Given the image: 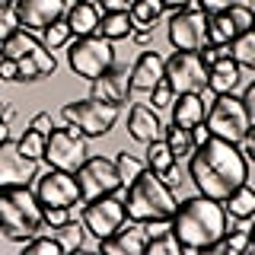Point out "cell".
Returning <instances> with one entry per match:
<instances>
[{"label":"cell","mask_w":255,"mask_h":255,"mask_svg":"<svg viewBox=\"0 0 255 255\" xmlns=\"http://www.w3.org/2000/svg\"><path fill=\"white\" fill-rule=\"evenodd\" d=\"M3 106H6V102H3V99H0V115H3Z\"/></svg>","instance_id":"cell-57"},{"label":"cell","mask_w":255,"mask_h":255,"mask_svg":"<svg viewBox=\"0 0 255 255\" xmlns=\"http://www.w3.org/2000/svg\"><path fill=\"white\" fill-rule=\"evenodd\" d=\"M163 182H166L169 188H179V185H182V175H179V169H175V166H172V169H166V172H163Z\"/></svg>","instance_id":"cell-51"},{"label":"cell","mask_w":255,"mask_h":255,"mask_svg":"<svg viewBox=\"0 0 255 255\" xmlns=\"http://www.w3.org/2000/svg\"><path fill=\"white\" fill-rule=\"evenodd\" d=\"M163 77H166V58L159 51H140L137 61L131 64V90L137 93H150Z\"/></svg>","instance_id":"cell-18"},{"label":"cell","mask_w":255,"mask_h":255,"mask_svg":"<svg viewBox=\"0 0 255 255\" xmlns=\"http://www.w3.org/2000/svg\"><path fill=\"white\" fill-rule=\"evenodd\" d=\"M223 207H227V214H230V217H236V220H249V217H255V188L249 185V182L236 185V188L227 195Z\"/></svg>","instance_id":"cell-24"},{"label":"cell","mask_w":255,"mask_h":255,"mask_svg":"<svg viewBox=\"0 0 255 255\" xmlns=\"http://www.w3.org/2000/svg\"><path fill=\"white\" fill-rule=\"evenodd\" d=\"M29 128H32V131H38V134H45V137H48V134L54 131V118L48 115V112H38V115L32 118V122H29Z\"/></svg>","instance_id":"cell-44"},{"label":"cell","mask_w":255,"mask_h":255,"mask_svg":"<svg viewBox=\"0 0 255 255\" xmlns=\"http://www.w3.org/2000/svg\"><path fill=\"white\" fill-rule=\"evenodd\" d=\"M102 6V13H112V10H131L134 0H96Z\"/></svg>","instance_id":"cell-48"},{"label":"cell","mask_w":255,"mask_h":255,"mask_svg":"<svg viewBox=\"0 0 255 255\" xmlns=\"http://www.w3.org/2000/svg\"><path fill=\"white\" fill-rule=\"evenodd\" d=\"M163 137H166V143H169V150H172L175 159H188L191 150H195V140H191L188 128L172 125V128H166V131H163Z\"/></svg>","instance_id":"cell-32"},{"label":"cell","mask_w":255,"mask_h":255,"mask_svg":"<svg viewBox=\"0 0 255 255\" xmlns=\"http://www.w3.org/2000/svg\"><path fill=\"white\" fill-rule=\"evenodd\" d=\"M230 19H233V26L239 32H246V29H252V6H246V3H236V6H230Z\"/></svg>","instance_id":"cell-42"},{"label":"cell","mask_w":255,"mask_h":255,"mask_svg":"<svg viewBox=\"0 0 255 255\" xmlns=\"http://www.w3.org/2000/svg\"><path fill=\"white\" fill-rule=\"evenodd\" d=\"M6 137H10V125H6L3 118H0V143H3Z\"/></svg>","instance_id":"cell-54"},{"label":"cell","mask_w":255,"mask_h":255,"mask_svg":"<svg viewBox=\"0 0 255 255\" xmlns=\"http://www.w3.org/2000/svg\"><path fill=\"white\" fill-rule=\"evenodd\" d=\"M3 3H13V6H16V3H19V0H3Z\"/></svg>","instance_id":"cell-59"},{"label":"cell","mask_w":255,"mask_h":255,"mask_svg":"<svg viewBox=\"0 0 255 255\" xmlns=\"http://www.w3.org/2000/svg\"><path fill=\"white\" fill-rule=\"evenodd\" d=\"M175 195L172 188L163 182V175H156L153 169H143L131 185L125 188V211L128 220L137 223H169L175 211Z\"/></svg>","instance_id":"cell-3"},{"label":"cell","mask_w":255,"mask_h":255,"mask_svg":"<svg viewBox=\"0 0 255 255\" xmlns=\"http://www.w3.org/2000/svg\"><path fill=\"white\" fill-rule=\"evenodd\" d=\"M131 29H134V22L128 16V10H112V13H102L96 32L102 38H109V42H118V38H131Z\"/></svg>","instance_id":"cell-25"},{"label":"cell","mask_w":255,"mask_h":255,"mask_svg":"<svg viewBox=\"0 0 255 255\" xmlns=\"http://www.w3.org/2000/svg\"><path fill=\"white\" fill-rule=\"evenodd\" d=\"M249 236H252V249H255V223L249 227Z\"/></svg>","instance_id":"cell-55"},{"label":"cell","mask_w":255,"mask_h":255,"mask_svg":"<svg viewBox=\"0 0 255 255\" xmlns=\"http://www.w3.org/2000/svg\"><path fill=\"white\" fill-rule=\"evenodd\" d=\"M67 0H19L16 3V16L19 26L29 32H42L45 26H51L54 19H64L67 13Z\"/></svg>","instance_id":"cell-16"},{"label":"cell","mask_w":255,"mask_h":255,"mask_svg":"<svg viewBox=\"0 0 255 255\" xmlns=\"http://www.w3.org/2000/svg\"><path fill=\"white\" fill-rule=\"evenodd\" d=\"M128 220V211H125V195L112 191V195H99L93 201H83V211H80V223L83 230L96 239H106L112 236L118 227Z\"/></svg>","instance_id":"cell-9"},{"label":"cell","mask_w":255,"mask_h":255,"mask_svg":"<svg viewBox=\"0 0 255 255\" xmlns=\"http://www.w3.org/2000/svg\"><path fill=\"white\" fill-rule=\"evenodd\" d=\"M74 175H77L83 201H93V198H99V195H112V191H122V179H118L115 159H109V156H86Z\"/></svg>","instance_id":"cell-11"},{"label":"cell","mask_w":255,"mask_h":255,"mask_svg":"<svg viewBox=\"0 0 255 255\" xmlns=\"http://www.w3.org/2000/svg\"><path fill=\"white\" fill-rule=\"evenodd\" d=\"M86 134L80 128L67 125V128H54L45 137V163L51 169H64V172H77L80 163L90 156V147H86Z\"/></svg>","instance_id":"cell-8"},{"label":"cell","mask_w":255,"mask_h":255,"mask_svg":"<svg viewBox=\"0 0 255 255\" xmlns=\"http://www.w3.org/2000/svg\"><path fill=\"white\" fill-rule=\"evenodd\" d=\"M169 230L182 243V252H204L211 243H217L227 233V207H223V201H214L207 195L185 198L182 204H175Z\"/></svg>","instance_id":"cell-2"},{"label":"cell","mask_w":255,"mask_h":255,"mask_svg":"<svg viewBox=\"0 0 255 255\" xmlns=\"http://www.w3.org/2000/svg\"><path fill=\"white\" fill-rule=\"evenodd\" d=\"M201 10L211 16V13H223V10H230V6H236V3H246V6H252V0H195Z\"/></svg>","instance_id":"cell-43"},{"label":"cell","mask_w":255,"mask_h":255,"mask_svg":"<svg viewBox=\"0 0 255 255\" xmlns=\"http://www.w3.org/2000/svg\"><path fill=\"white\" fill-rule=\"evenodd\" d=\"M163 122H159L156 109L150 106H131V112H128V134H131L134 140L140 143H150L156 137H163Z\"/></svg>","instance_id":"cell-19"},{"label":"cell","mask_w":255,"mask_h":255,"mask_svg":"<svg viewBox=\"0 0 255 255\" xmlns=\"http://www.w3.org/2000/svg\"><path fill=\"white\" fill-rule=\"evenodd\" d=\"M166 80L179 93H201L207 86V67L198 51H172L166 58Z\"/></svg>","instance_id":"cell-13"},{"label":"cell","mask_w":255,"mask_h":255,"mask_svg":"<svg viewBox=\"0 0 255 255\" xmlns=\"http://www.w3.org/2000/svg\"><path fill=\"white\" fill-rule=\"evenodd\" d=\"M246 249H252L249 230H230V233H223L217 243L207 246L204 252H230V255H239V252H246Z\"/></svg>","instance_id":"cell-30"},{"label":"cell","mask_w":255,"mask_h":255,"mask_svg":"<svg viewBox=\"0 0 255 255\" xmlns=\"http://www.w3.org/2000/svg\"><path fill=\"white\" fill-rule=\"evenodd\" d=\"M239 99H243V106H246V115H249V122L255 125V80L243 90V96H239Z\"/></svg>","instance_id":"cell-45"},{"label":"cell","mask_w":255,"mask_h":255,"mask_svg":"<svg viewBox=\"0 0 255 255\" xmlns=\"http://www.w3.org/2000/svg\"><path fill=\"white\" fill-rule=\"evenodd\" d=\"M16 143H19V150H22V153H26L29 159H42V156H45V134L32 131V128H29V131L22 134V137L16 140Z\"/></svg>","instance_id":"cell-38"},{"label":"cell","mask_w":255,"mask_h":255,"mask_svg":"<svg viewBox=\"0 0 255 255\" xmlns=\"http://www.w3.org/2000/svg\"><path fill=\"white\" fill-rule=\"evenodd\" d=\"M93 83V93L96 99L102 102H112V106H125L128 96H131V64H112V67L106 70V74H99L96 80H90Z\"/></svg>","instance_id":"cell-15"},{"label":"cell","mask_w":255,"mask_h":255,"mask_svg":"<svg viewBox=\"0 0 255 255\" xmlns=\"http://www.w3.org/2000/svg\"><path fill=\"white\" fill-rule=\"evenodd\" d=\"M252 32H255V10H252Z\"/></svg>","instance_id":"cell-58"},{"label":"cell","mask_w":255,"mask_h":255,"mask_svg":"<svg viewBox=\"0 0 255 255\" xmlns=\"http://www.w3.org/2000/svg\"><path fill=\"white\" fill-rule=\"evenodd\" d=\"M188 179L195 182L198 195H207L214 201H227L230 191L249 179V159L239 150V143L211 134L201 147L191 150Z\"/></svg>","instance_id":"cell-1"},{"label":"cell","mask_w":255,"mask_h":255,"mask_svg":"<svg viewBox=\"0 0 255 255\" xmlns=\"http://www.w3.org/2000/svg\"><path fill=\"white\" fill-rule=\"evenodd\" d=\"M64 19H67V26L74 35H93L96 29H99V3L96 0H74V3L67 6V13H64Z\"/></svg>","instance_id":"cell-22"},{"label":"cell","mask_w":255,"mask_h":255,"mask_svg":"<svg viewBox=\"0 0 255 255\" xmlns=\"http://www.w3.org/2000/svg\"><path fill=\"white\" fill-rule=\"evenodd\" d=\"M32 191H35V198H38L42 207H77V204H83L77 175L64 172V169H51V166H48L45 175L35 179V188Z\"/></svg>","instance_id":"cell-12"},{"label":"cell","mask_w":255,"mask_h":255,"mask_svg":"<svg viewBox=\"0 0 255 255\" xmlns=\"http://www.w3.org/2000/svg\"><path fill=\"white\" fill-rule=\"evenodd\" d=\"M147 252L150 255H182V243L175 239L172 230H156V236L150 233L147 239Z\"/></svg>","instance_id":"cell-34"},{"label":"cell","mask_w":255,"mask_h":255,"mask_svg":"<svg viewBox=\"0 0 255 255\" xmlns=\"http://www.w3.org/2000/svg\"><path fill=\"white\" fill-rule=\"evenodd\" d=\"M150 35H153V29H143V26H134V29H131V38H134L137 45H147Z\"/></svg>","instance_id":"cell-50"},{"label":"cell","mask_w":255,"mask_h":255,"mask_svg":"<svg viewBox=\"0 0 255 255\" xmlns=\"http://www.w3.org/2000/svg\"><path fill=\"white\" fill-rule=\"evenodd\" d=\"M147 223H137V220H128L115 230L112 236L99 239V249L109 252V255H140L147 252Z\"/></svg>","instance_id":"cell-17"},{"label":"cell","mask_w":255,"mask_h":255,"mask_svg":"<svg viewBox=\"0 0 255 255\" xmlns=\"http://www.w3.org/2000/svg\"><path fill=\"white\" fill-rule=\"evenodd\" d=\"M169 109H172V125L188 128V131L195 125H201L207 115V102L201 99V93H179Z\"/></svg>","instance_id":"cell-21"},{"label":"cell","mask_w":255,"mask_h":255,"mask_svg":"<svg viewBox=\"0 0 255 255\" xmlns=\"http://www.w3.org/2000/svg\"><path fill=\"white\" fill-rule=\"evenodd\" d=\"M0 61H3V42H0Z\"/></svg>","instance_id":"cell-56"},{"label":"cell","mask_w":255,"mask_h":255,"mask_svg":"<svg viewBox=\"0 0 255 255\" xmlns=\"http://www.w3.org/2000/svg\"><path fill=\"white\" fill-rule=\"evenodd\" d=\"M239 35V29L233 26L230 13H211L207 16V45H230Z\"/></svg>","instance_id":"cell-26"},{"label":"cell","mask_w":255,"mask_h":255,"mask_svg":"<svg viewBox=\"0 0 255 255\" xmlns=\"http://www.w3.org/2000/svg\"><path fill=\"white\" fill-rule=\"evenodd\" d=\"M239 150L246 153L249 163H255V125H249V131H246V137L239 140Z\"/></svg>","instance_id":"cell-46"},{"label":"cell","mask_w":255,"mask_h":255,"mask_svg":"<svg viewBox=\"0 0 255 255\" xmlns=\"http://www.w3.org/2000/svg\"><path fill=\"white\" fill-rule=\"evenodd\" d=\"M207 137H211V131H207V125H204V122L191 128V140H195V147H201V143H204Z\"/></svg>","instance_id":"cell-49"},{"label":"cell","mask_w":255,"mask_h":255,"mask_svg":"<svg viewBox=\"0 0 255 255\" xmlns=\"http://www.w3.org/2000/svg\"><path fill=\"white\" fill-rule=\"evenodd\" d=\"M239 80H243V67L233 61V58H220L217 64L207 67V90L214 96L220 93H236Z\"/></svg>","instance_id":"cell-23"},{"label":"cell","mask_w":255,"mask_h":255,"mask_svg":"<svg viewBox=\"0 0 255 255\" xmlns=\"http://www.w3.org/2000/svg\"><path fill=\"white\" fill-rule=\"evenodd\" d=\"M115 169H118V179H122V188H128L143 169H147V163H140L137 156H131L128 150H122V153L115 156Z\"/></svg>","instance_id":"cell-35"},{"label":"cell","mask_w":255,"mask_h":255,"mask_svg":"<svg viewBox=\"0 0 255 255\" xmlns=\"http://www.w3.org/2000/svg\"><path fill=\"white\" fill-rule=\"evenodd\" d=\"M19 29V16H16V6H0V42H3L6 35H13V32Z\"/></svg>","instance_id":"cell-41"},{"label":"cell","mask_w":255,"mask_h":255,"mask_svg":"<svg viewBox=\"0 0 255 255\" xmlns=\"http://www.w3.org/2000/svg\"><path fill=\"white\" fill-rule=\"evenodd\" d=\"M22 252H29V255H61L64 246H61L58 236H42V233H35L32 239H26V243H22Z\"/></svg>","instance_id":"cell-37"},{"label":"cell","mask_w":255,"mask_h":255,"mask_svg":"<svg viewBox=\"0 0 255 255\" xmlns=\"http://www.w3.org/2000/svg\"><path fill=\"white\" fill-rule=\"evenodd\" d=\"M169 45L175 51H201L207 45V13L191 0L188 6H179L169 16Z\"/></svg>","instance_id":"cell-10"},{"label":"cell","mask_w":255,"mask_h":255,"mask_svg":"<svg viewBox=\"0 0 255 255\" xmlns=\"http://www.w3.org/2000/svg\"><path fill=\"white\" fill-rule=\"evenodd\" d=\"M0 80H19V67H16L13 58H3V61H0Z\"/></svg>","instance_id":"cell-47"},{"label":"cell","mask_w":255,"mask_h":255,"mask_svg":"<svg viewBox=\"0 0 255 255\" xmlns=\"http://www.w3.org/2000/svg\"><path fill=\"white\" fill-rule=\"evenodd\" d=\"M42 217L48 230H58L67 220H74V207H42Z\"/></svg>","instance_id":"cell-40"},{"label":"cell","mask_w":255,"mask_h":255,"mask_svg":"<svg viewBox=\"0 0 255 255\" xmlns=\"http://www.w3.org/2000/svg\"><path fill=\"white\" fill-rule=\"evenodd\" d=\"M230 58H233L239 67L255 70V32H252V29L239 32L233 42H230Z\"/></svg>","instance_id":"cell-28"},{"label":"cell","mask_w":255,"mask_h":255,"mask_svg":"<svg viewBox=\"0 0 255 255\" xmlns=\"http://www.w3.org/2000/svg\"><path fill=\"white\" fill-rule=\"evenodd\" d=\"M0 230L13 243H26L45 230L42 204L29 185H0Z\"/></svg>","instance_id":"cell-4"},{"label":"cell","mask_w":255,"mask_h":255,"mask_svg":"<svg viewBox=\"0 0 255 255\" xmlns=\"http://www.w3.org/2000/svg\"><path fill=\"white\" fill-rule=\"evenodd\" d=\"M0 118H3V122H6V125H10V122H13V118H16V109H13V106H3V115H0Z\"/></svg>","instance_id":"cell-53"},{"label":"cell","mask_w":255,"mask_h":255,"mask_svg":"<svg viewBox=\"0 0 255 255\" xmlns=\"http://www.w3.org/2000/svg\"><path fill=\"white\" fill-rule=\"evenodd\" d=\"M67 64L77 77L96 80L115 64V42L102 38L99 32H93V35H77V42L67 45Z\"/></svg>","instance_id":"cell-5"},{"label":"cell","mask_w":255,"mask_h":255,"mask_svg":"<svg viewBox=\"0 0 255 255\" xmlns=\"http://www.w3.org/2000/svg\"><path fill=\"white\" fill-rule=\"evenodd\" d=\"M175 166V156L169 150V143H166V137H156L147 143V169H153L156 175H163L166 169H172Z\"/></svg>","instance_id":"cell-29"},{"label":"cell","mask_w":255,"mask_h":255,"mask_svg":"<svg viewBox=\"0 0 255 255\" xmlns=\"http://www.w3.org/2000/svg\"><path fill=\"white\" fill-rule=\"evenodd\" d=\"M191 0H163V6L166 10H179V6H188Z\"/></svg>","instance_id":"cell-52"},{"label":"cell","mask_w":255,"mask_h":255,"mask_svg":"<svg viewBox=\"0 0 255 255\" xmlns=\"http://www.w3.org/2000/svg\"><path fill=\"white\" fill-rule=\"evenodd\" d=\"M70 38H74V32H70L67 19H54L51 26L42 29V45L48 48V51H58V48H67Z\"/></svg>","instance_id":"cell-33"},{"label":"cell","mask_w":255,"mask_h":255,"mask_svg":"<svg viewBox=\"0 0 255 255\" xmlns=\"http://www.w3.org/2000/svg\"><path fill=\"white\" fill-rule=\"evenodd\" d=\"M118 112H122V106H112V102H102L96 96H86V99L67 102L61 109V115L67 125L80 128L86 137H106L118 122Z\"/></svg>","instance_id":"cell-7"},{"label":"cell","mask_w":255,"mask_h":255,"mask_svg":"<svg viewBox=\"0 0 255 255\" xmlns=\"http://www.w3.org/2000/svg\"><path fill=\"white\" fill-rule=\"evenodd\" d=\"M204 125L207 131L214 134V137H223V140H233L239 143L246 137V131H249V115H246V106L243 99L233 93H220L211 99V106H207V115H204Z\"/></svg>","instance_id":"cell-6"},{"label":"cell","mask_w":255,"mask_h":255,"mask_svg":"<svg viewBox=\"0 0 255 255\" xmlns=\"http://www.w3.org/2000/svg\"><path fill=\"white\" fill-rule=\"evenodd\" d=\"M163 13H166L163 0H134L131 10H128L131 22H134V26H143V29H153Z\"/></svg>","instance_id":"cell-27"},{"label":"cell","mask_w":255,"mask_h":255,"mask_svg":"<svg viewBox=\"0 0 255 255\" xmlns=\"http://www.w3.org/2000/svg\"><path fill=\"white\" fill-rule=\"evenodd\" d=\"M38 179V159H29L19 143L6 137L0 143V185H32Z\"/></svg>","instance_id":"cell-14"},{"label":"cell","mask_w":255,"mask_h":255,"mask_svg":"<svg viewBox=\"0 0 255 255\" xmlns=\"http://www.w3.org/2000/svg\"><path fill=\"white\" fill-rule=\"evenodd\" d=\"M54 236L61 239L64 252H77V249H83V236H86V230H83V223H77V220H67L64 227H58V230H54Z\"/></svg>","instance_id":"cell-36"},{"label":"cell","mask_w":255,"mask_h":255,"mask_svg":"<svg viewBox=\"0 0 255 255\" xmlns=\"http://www.w3.org/2000/svg\"><path fill=\"white\" fill-rule=\"evenodd\" d=\"M38 45V38H35V32H29V29H16L13 35H6L3 38V58H13V61H19L22 54H29L32 48Z\"/></svg>","instance_id":"cell-31"},{"label":"cell","mask_w":255,"mask_h":255,"mask_svg":"<svg viewBox=\"0 0 255 255\" xmlns=\"http://www.w3.org/2000/svg\"><path fill=\"white\" fill-rule=\"evenodd\" d=\"M16 67H19V80H42V77H51L58 70V58H54V51H48L38 42L29 54H22L16 61Z\"/></svg>","instance_id":"cell-20"},{"label":"cell","mask_w":255,"mask_h":255,"mask_svg":"<svg viewBox=\"0 0 255 255\" xmlns=\"http://www.w3.org/2000/svg\"><path fill=\"white\" fill-rule=\"evenodd\" d=\"M172 99H175V90H172V86H169V80H159V83L153 86V90H150V109H169L172 106Z\"/></svg>","instance_id":"cell-39"}]
</instances>
